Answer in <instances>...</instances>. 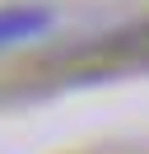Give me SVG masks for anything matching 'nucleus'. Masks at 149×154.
I'll use <instances>...</instances> for the list:
<instances>
[{"label":"nucleus","instance_id":"1","mask_svg":"<svg viewBox=\"0 0 149 154\" xmlns=\"http://www.w3.org/2000/svg\"><path fill=\"white\" fill-rule=\"evenodd\" d=\"M42 23H47L42 10H9V14H0V42L33 38V33H42Z\"/></svg>","mask_w":149,"mask_h":154}]
</instances>
